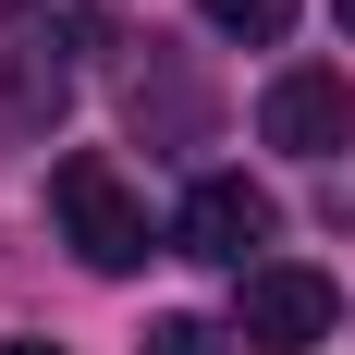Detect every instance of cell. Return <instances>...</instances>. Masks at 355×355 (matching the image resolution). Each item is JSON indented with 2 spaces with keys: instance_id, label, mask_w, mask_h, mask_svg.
<instances>
[{
  "instance_id": "30bf717a",
  "label": "cell",
  "mask_w": 355,
  "mask_h": 355,
  "mask_svg": "<svg viewBox=\"0 0 355 355\" xmlns=\"http://www.w3.org/2000/svg\"><path fill=\"white\" fill-rule=\"evenodd\" d=\"M331 12H343V37H355V0H331Z\"/></svg>"
},
{
  "instance_id": "277c9868",
  "label": "cell",
  "mask_w": 355,
  "mask_h": 355,
  "mask_svg": "<svg viewBox=\"0 0 355 355\" xmlns=\"http://www.w3.org/2000/svg\"><path fill=\"white\" fill-rule=\"evenodd\" d=\"M172 245L184 257H209V270H270V196H257L245 172H196L184 184V220H172Z\"/></svg>"
},
{
  "instance_id": "5b68a950",
  "label": "cell",
  "mask_w": 355,
  "mask_h": 355,
  "mask_svg": "<svg viewBox=\"0 0 355 355\" xmlns=\"http://www.w3.org/2000/svg\"><path fill=\"white\" fill-rule=\"evenodd\" d=\"M257 135L294 147V159H331V147H355V86L331 62H282L270 98H257Z\"/></svg>"
},
{
  "instance_id": "6da1fadb",
  "label": "cell",
  "mask_w": 355,
  "mask_h": 355,
  "mask_svg": "<svg viewBox=\"0 0 355 355\" xmlns=\"http://www.w3.org/2000/svg\"><path fill=\"white\" fill-rule=\"evenodd\" d=\"M73 12H49V0H12L0 12V147H37L49 123L73 110Z\"/></svg>"
},
{
  "instance_id": "52a82bcc",
  "label": "cell",
  "mask_w": 355,
  "mask_h": 355,
  "mask_svg": "<svg viewBox=\"0 0 355 355\" xmlns=\"http://www.w3.org/2000/svg\"><path fill=\"white\" fill-rule=\"evenodd\" d=\"M196 25H209V37H233V49H270V37L294 25V0H196Z\"/></svg>"
},
{
  "instance_id": "8992f818",
  "label": "cell",
  "mask_w": 355,
  "mask_h": 355,
  "mask_svg": "<svg viewBox=\"0 0 355 355\" xmlns=\"http://www.w3.org/2000/svg\"><path fill=\"white\" fill-rule=\"evenodd\" d=\"M196 123H209V98H196V86L172 73V49L147 37L135 49V135H196Z\"/></svg>"
},
{
  "instance_id": "7a4b0ae2",
  "label": "cell",
  "mask_w": 355,
  "mask_h": 355,
  "mask_svg": "<svg viewBox=\"0 0 355 355\" xmlns=\"http://www.w3.org/2000/svg\"><path fill=\"white\" fill-rule=\"evenodd\" d=\"M49 209H62V245L86 257V270H110V282H123V270H147V196L110 172L98 147H73L62 172H49Z\"/></svg>"
},
{
  "instance_id": "ba28073f",
  "label": "cell",
  "mask_w": 355,
  "mask_h": 355,
  "mask_svg": "<svg viewBox=\"0 0 355 355\" xmlns=\"http://www.w3.org/2000/svg\"><path fill=\"white\" fill-rule=\"evenodd\" d=\"M233 331H209V319H147V343L135 355H220Z\"/></svg>"
},
{
  "instance_id": "9c48e42d",
  "label": "cell",
  "mask_w": 355,
  "mask_h": 355,
  "mask_svg": "<svg viewBox=\"0 0 355 355\" xmlns=\"http://www.w3.org/2000/svg\"><path fill=\"white\" fill-rule=\"evenodd\" d=\"M0 355H62V343H0Z\"/></svg>"
},
{
  "instance_id": "3957f363",
  "label": "cell",
  "mask_w": 355,
  "mask_h": 355,
  "mask_svg": "<svg viewBox=\"0 0 355 355\" xmlns=\"http://www.w3.org/2000/svg\"><path fill=\"white\" fill-rule=\"evenodd\" d=\"M331 331H343V294H331V270H306V257H270V270H245V294H233V343H245V355H319Z\"/></svg>"
}]
</instances>
